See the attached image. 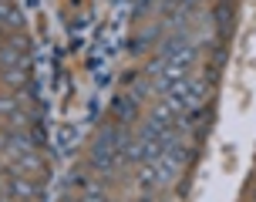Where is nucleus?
Instances as JSON below:
<instances>
[{"mask_svg": "<svg viewBox=\"0 0 256 202\" xmlns=\"http://www.w3.org/2000/svg\"><path fill=\"white\" fill-rule=\"evenodd\" d=\"M27 58V40L24 38H10L4 40V48H0V68H20Z\"/></svg>", "mask_w": 256, "mask_h": 202, "instance_id": "f257e3e1", "label": "nucleus"}, {"mask_svg": "<svg viewBox=\"0 0 256 202\" xmlns=\"http://www.w3.org/2000/svg\"><path fill=\"white\" fill-rule=\"evenodd\" d=\"M7 196H14L17 202H34V199H40V186H34L24 176H10L7 178Z\"/></svg>", "mask_w": 256, "mask_h": 202, "instance_id": "f03ea898", "label": "nucleus"}, {"mask_svg": "<svg viewBox=\"0 0 256 202\" xmlns=\"http://www.w3.org/2000/svg\"><path fill=\"white\" fill-rule=\"evenodd\" d=\"M112 118H115V125H132L138 118V101L132 94H118L112 101Z\"/></svg>", "mask_w": 256, "mask_h": 202, "instance_id": "7ed1b4c3", "label": "nucleus"}, {"mask_svg": "<svg viewBox=\"0 0 256 202\" xmlns=\"http://www.w3.org/2000/svg\"><path fill=\"white\" fill-rule=\"evenodd\" d=\"M0 118L10 122V125H27L30 122L20 108V98H14V94H0Z\"/></svg>", "mask_w": 256, "mask_h": 202, "instance_id": "20e7f679", "label": "nucleus"}, {"mask_svg": "<svg viewBox=\"0 0 256 202\" xmlns=\"http://www.w3.org/2000/svg\"><path fill=\"white\" fill-rule=\"evenodd\" d=\"M212 20H216V27H219L222 44H226V40H230V30H232V4L230 0H219L216 7H212Z\"/></svg>", "mask_w": 256, "mask_h": 202, "instance_id": "39448f33", "label": "nucleus"}, {"mask_svg": "<svg viewBox=\"0 0 256 202\" xmlns=\"http://www.w3.org/2000/svg\"><path fill=\"white\" fill-rule=\"evenodd\" d=\"M158 38H162V27H158V24H148V27H145V30L138 34V38L128 40V50H132V54H145V50L152 48Z\"/></svg>", "mask_w": 256, "mask_h": 202, "instance_id": "423d86ee", "label": "nucleus"}, {"mask_svg": "<svg viewBox=\"0 0 256 202\" xmlns=\"http://www.w3.org/2000/svg\"><path fill=\"white\" fill-rule=\"evenodd\" d=\"M148 118H152V122H158V125H179V114L172 112V108H168L166 101H158V104H155L152 108V114H148Z\"/></svg>", "mask_w": 256, "mask_h": 202, "instance_id": "0eeeda50", "label": "nucleus"}, {"mask_svg": "<svg viewBox=\"0 0 256 202\" xmlns=\"http://www.w3.org/2000/svg\"><path fill=\"white\" fill-rule=\"evenodd\" d=\"M78 202H112V199H108V189H104V182H88Z\"/></svg>", "mask_w": 256, "mask_h": 202, "instance_id": "6e6552de", "label": "nucleus"}, {"mask_svg": "<svg viewBox=\"0 0 256 202\" xmlns=\"http://www.w3.org/2000/svg\"><path fill=\"white\" fill-rule=\"evenodd\" d=\"M27 64H20V68H7V71H4V84H7V88H24L27 84Z\"/></svg>", "mask_w": 256, "mask_h": 202, "instance_id": "1a4fd4ad", "label": "nucleus"}, {"mask_svg": "<svg viewBox=\"0 0 256 202\" xmlns=\"http://www.w3.org/2000/svg\"><path fill=\"white\" fill-rule=\"evenodd\" d=\"M128 94H132V98H135V101L142 104V101L152 94V78H135V81L128 84Z\"/></svg>", "mask_w": 256, "mask_h": 202, "instance_id": "9d476101", "label": "nucleus"}, {"mask_svg": "<svg viewBox=\"0 0 256 202\" xmlns=\"http://www.w3.org/2000/svg\"><path fill=\"white\" fill-rule=\"evenodd\" d=\"M138 186H142V189H158V182H155V165L152 162H142L138 165Z\"/></svg>", "mask_w": 256, "mask_h": 202, "instance_id": "9b49d317", "label": "nucleus"}, {"mask_svg": "<svg viewBox=\"0 0 256 202\" xmlns=\"http://www.w3.org/2000/svg\"><path fill=\"white\" fill-rule=\"evenodd\" d=\"M0 20H4L7 27H20V24H24V17H20V14L14 10V7L7 4V0H0Z\"/></svg>", "mask_w": 256, "mask_h": 202, "instance_id": "f8f14e48", "label": "nucleus"}, {"mask_svg": "<svg viewBox=\"0 0 256 202\" xmlns=\"http://www.w3.org/2000/svg\"><path fill=\"white\" fill-rule=\"evenodd\" d=\"M155 4H158V0H135V7H132V17H148V10H152Z\"/></svg>", "mask_w": 256, "mask_h": 202, "instance_id": "ddd939ff", "label": "nucleus"}, {"mask_svg": "<svg viewBox=\"0 0 256 202\" xmlns=\"http://www.w3.org/2000/svg\"><path fill=\"white\" fill-rule=\"evenodd\" d=\"M68 186H81V189H84V186H88V172H84V168H71V172H68Z\"/></svg>", "mask_w": 256, "mask_h": 202, "instance_id": "4468645a", "label": "nucleus"}, {"mask_svg": "<svg viewBox=\"0 0 256 202\" xmlns=\"http://www.w3.org/2000/svg\"><path fill=\"white\" fill-rule=\"evenodd\" d=\"M226 58H230V50H226V44H219V48H216V58H212V61H216V68H222V64H226Z\"/></svg>", "mask_w": 256, "mask_h": 202, "instance_id": "2eb2a0df", "label": "nucleus"}, {"mask_svg": "<svg viewBox=\"0 0 256 202\" xmlns=\"http://www.w3.org/2000/svg\"><path fill=\"white\" fill-rule=\"evenodd\" d=\"M199 4H202V0H182V10H196Z\"/></svg>", "mask_w": 256, "mask_h": 202, "instance_id": "dca6fc26", "label": "nucleus"}, {"mask_svg": "<svg viewBox=\"0 0 256 202\" xmlns=\"http://www.w3.org/2000/svg\"><path fill=\"white\" fill-rule=\"evenodd\" d=\"M135 78H138V71H128V74H122V81H125V88L132 84V81H135Z\"/></svg>", "mask_w": 256, "mask_h": 202, "instance_id": "f3484780", "label": "nucleus"}, {"mask_svg": "<svg viewBox=\"0 0 256 202\" xmlns=\"http://www.w3.org/2000/svg\"><path fill=\"white\" fill-rule=\"evenodd\" d=\"M0 202H17V199H14V196H7V192H4V196H0Z\"/></svg>", "mask_w": 256, "mask_h": 202, "instance_id": "a211bd4d", "label": "nucleus"}, {"mask_svg": "<svg viewBox=\"0 0 256 202\" xmlns=\"http://www.w3.org/2000/svg\"><path fill=\"white\" fill-rule=\"evenodd\" d=\"M135 202H155V199H152V196H142V199H135Z\"/></svg>", "mask_w": 256, "mask_h": 202, "instance_id": "6ab92c4d", "label": "nucleus"}, {"mask_svg": "<svg viewBox=\"0 0 256 202\" xmlns=\"http://www.w3.org/2000/svg\"><path fill=\"white\" fill-rule=\"evenodd\" d=\"M4 168H7V165H4V162H0V182H4Z\"/></svg>", "mask_w": 256, "mask_h": 202, "instance_id": "aec40b11", "label": "nucleus"}, {"mask_svg": "<svg viewBox=\"0 0 256 202\" xmlns=\"http://www.w3.org/2000/svg\"><path fill=\"white\" fill-rule=\"evenodd\" d=\"M0 38H4V27H0Z\"/></svg>", "mask_w": 256, "mask_h": 202, "instance_id": "412c9836", "label": "nucleus"}, {"mask_svg": "<svg viewBox=\"0 0 256 202\" xmlns=\"http://www.w3.org/2000/svg\"><path fill=\"white\" fill-rule=\"evenodd\" d=\"M230 4H232V0H230Z\"/></svg>", "mask_w": 256, "mask_h": 202, "instance_id": "4be33fe9", "label": "nucleus"}]
</instances>
